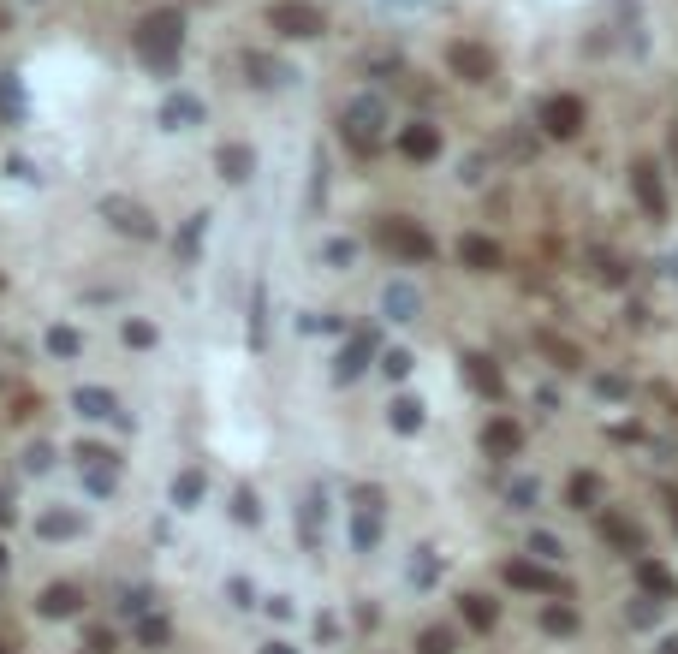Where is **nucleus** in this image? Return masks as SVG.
<instances>
[{
	"label": "nucleus",
	"instance_id": "473e14b6",
	"mask_svg": "<svg viewBox=\"0 0 678 654\" xmlns=\"http://www.w3.org/2000/svg\"><path fill=\"white\" fill-rule=\"evenodd\" d=\"M530 554H536V559H559L565 548H559L554 535H530Z\"/></svg>",
	"mask_w": 678,
	"mask_h": 654
},
{
	"label": "nucleus",
	"instance_id": "72a5a7b5",
	"mask_svg": "<svg viewBox=\"0 0 678 654\" xmlns=\"http://www.w3.org/2000/svg\"><path fill=\"white\" fill-rule=\"evenodd\" d=\"M233 512H239L244 524H256V494H250V488H239V494H233Z\"/></svg>",
	"mask_w": 678,
	"mask_h": 654
},
{
	"label": "nucleus",
	"instance_id": "ddd939ff",
	"mask_svg": "<svg viewBox=\"0 0 678 654\" xmlns=\"http://www.w3.org/2000/svg\"><path fill=\"white\" fill-rule=\"evenodd\" d=\"M107 215H114V226H120V232H138V238L155 232V226H149V215H143L138 202H120V197H114V202H107Z\"/></svg>",
	"mask_w": 678,
	"mask_h": 654
},
{
	"label": "nucleus",
	"instance_id": "4c0bfd02",
	"mask_svg": "<svg viewBox=\"0 0 678 654\" xmlns=\"http://www.w3.org/2000/svg\"><path fill=\"white\" fill-rule=\"evenodd\" d=\"M512 500H518V506H530V500H536V482H530V476H524V482H512Z\"/></svg>",
	"mask_w": 678,
	"mask_h": 654
},
{
	"label": "nucleus",
	"instance_id": "c9c22d12",
	"mask_svg": "<svg viewBox=\"0 0 678 654\" xmlns=\"http://www.w3.org/2000/svg\"><path fill=\"white\" fill-rule=\"evenodd\" d=\"M48 464H54L48 446H30V453H24V470H48Z\"/></svg>",
	"mask_w": 678,
	"mask_h": 654
},
{
	"label": "nucleus",
	"instance_id": "393cba45",
	"mask_svg": "<svg viewBox=\"0 0 678 654\" xmlns=\"http://www.w3.org/2000/svg\"><path fill=\"white\" fill-rule=\"evenodd\" d=\"M637 577H643V589H649V595H678V583H673L666 571H660L655 559H643V565H637Z\"/></svg>",
	"mask_w": 678,
	"mask_h": 654
},
{
	"label": "nucleus",
	"instance_id": "6e6552de",
	"mask_svg": "<svg viewBox=\"0 0 678 654\" xmlns=\"http://www.w3.org/2000/svg\"><path fill=\"white\" fill-rule=\"evenodd\" d=\"M161 119H167L173 131H191V125H202V101L179 90V96H167V101H161Z\"/></svg>",
	"mask_w": 678,
	"mask_h": 654
},
{
	"label": "nucleus",
	"instance_id": "2eb2a0df",
	"mask_svg": "<svg viewBox=\"0 0 678 654\" xmlns=\"http://www.w3.org/2000/svg\"><path fill=\"white\" fill-rule=\"evenodd\" d=\"M482 446H488V453H518L524 446V435H518V422H506V416H500V422H488V435H482Z\"/></svg>",
	"mask_w": 678,
	"mask_h": 654
},
{
	"label": "nucleus",
	"instance_id": "f257e3e1",
	"mask_svg": "<svg viewBox=\"0 0 678 654\" xmlns=\"http://www.w3.org/2000/svg\"><path fill=\"white\" fill-rule=\"evenodd\" d=\"M179 48H185V19L173 6H161V12H149V19L138 24V54L149 59L155 72H173V66H179Z\"/></svg>",
	"mask_w": 678,
	"mask_h": 654
},
{
	"label": "nucleus",
	"instance_id": "c756f323",
	"mask_svg": "<svg viewBox=\"0 0 678 654\" xmlns=\"http://www.w3.org/2000/svg\"><path fill=\"white\" fill-rule=\"evenodd\" d=\"M541 625H548V631H578V613H572V607H548V613H541Z\"/></svg>",
	"mask_w": 678,
	"mask_h": 654
},
{
	"label": "nucleus",
	"instance_id": "58836bf2",
	"mask_svg": "<svg viewBox=\"0 0 678 654\" xmlns=\"http://www.w3.org/2000/svg\"><path fill=\"white\" fill-rule=\"evenodd\" d=\"M262 654H292V649H286V642H268V649H262Z\"/></svg>",
	"mask_w": 678,
	"mask_h": 654
},
{
	"label": "nucleus",
	"instance_id": "f3484780",
	"mask_svg": "<svg viewBox=\"0 0 678 654\" xmlns=\"http://www.w3.org/2000/svg\"><path fill=\"white\" fill-rule=\"evenodd\" d=\"M250 167H256V155H250L244 143H226V149H220V173L226 178H250Z\"/></svg>",
	"mask_w": 678,
	"mask_h": 654
},
{
	"label": "nucleus",
	"instance_id": "5701e85b",
	"mask_svg": "<svg viewBox=\"0 0 678 654\" xmlns=\"http://www.w3.org/2000/svg\"><path fill=\"white\" fill-rule=\"evenodd\" d=\"M48 351H54V357H78L83 351V334H78V327H48Z\"/></svg>",
	"mask_w": 678,
	"mask_h": 654
},
{
	"label": "nucleus",
	"instance_id": "4468645a",
	"mask_svg": "<svg viewBox=\"0 0 678 654\" xmlns=\"http://www.w3.org/2000/svg\"><path fill=\"white\" fill-rule=\"evenodd\" d=\"M464 375L477 381V393L500 398V369H494V363H488V357H482V351H470V357H464Z\"/></svg>",
	"mask_w": 678,
	"mask_h": 654
},
{
	"label": "nucleus",
	"instance_id": "0eeeda50",
	"mask_svg": "<svg viewBox=\"0 0 678 654\" xmlns=\"http://www.w3.org/2000/svg\"><path fill=\"white\" fill-rule=\"evenodd\" d=\"M631 185H637V202H643V215H666V191H660V173H655V161H637L631 167Z\"/></svg>",
	"mask_w": 678,
	"mask_h": 654
},
{
	"label": "nucleus",
	"instance_id": "7ed1b4c3",
	"mask_svg": "<svg viewBox=\"0 0 678 654\" xmlns=\"http://www.w3.org/2000/svg\"><path fill=\"white\" fill-rule=\"evenodd\" d=\"M268 24H274L280 36H321L327 30V19H321V6H310V0H280L274 12H268Z\"/></svg>",
	"mask_w": 678,
	"mask_h": 654
},
{
	"label": "nucleus",
	"instance_id": "cd10ccee",
	"mask_svg": "<svg viewBox=\"0 0 678 654\" xmlns=\"http://www.w3.org/2000/svg\"><path fill=\"white\" fill-rule=\"evenodd\" d=\"M595 500H601V482L595 476H578V482H572V506L583 512V506H595Z\"/></svg>",
	"mask_w": 678,
	"mask_h": 654
},
{
	"label": "nucleus",
	"instance_id": "20e7f679",
	"mask_svg": "<svg viewBox=\"0 0 678 654\" xmlns=\"http://www.w3.org/2000/svg\"><path fill=\"white\" fill-rule=\"evenodd\" d=\"M381 244H387L393 256H405V262H429L435 256V238L422 232V226H411V220H381Z\"/></svg>",
	"mask_w": 678,
	"mask_h": 654
},
{
	"label": "nucleus",
	"instance_id": "412c9836",
	"mask_svg": "<svg viewBox=\"0 0 678 654\" xmlns=\"http://www.w3.org/2000/svg\"><path fill=\"white\" fill-rule=\"evenodd\" d=\"M506 583H518V589H559V577L536 571V565H506Z\"/></svg>",
	"mask_w": 678,
	"mask_h": 654
},
{
	"label": "nucleus",
	"instance_id": "9b49d317",
	"mask_svg": "<svg viewBox=\"0 0 678 654\" xmlns=\"http://www.w3.org/2000/svg\"><path fill=\"white\" fill-rule=\"evenodd\" d=\"M417 310H422V297H417V286H411V280L387 286V316H393V321H417Z\"/></svg>",
	"mask_w": 678,
	"mask_h": 654
},
{
	"label": "nucleus",
	"instance_id": "aec40b11",
	"mask_svg": "<svg viewBox=\"0 0 678 654\" xmlns=\"http://www.w3.org/2000/svg\"><path fill=\"white\" fill-rule=\"evenodd\" d=\"M321 506H327V494H321V488H310V494H304V548H316V530H321Z\"/></svg>",
	"mask_w": 678,
	"mask_h": 654
},
{
	"label": "nucleus",
	"instance_id": "1a4fd4ad",
	"mask_svg": "<svg viewBox=\"0 0 678 654\" xmlns=\"http://www.w3.org/2000/svg\"><path fill=\"white\" fill-rule=\"evenodd\" d=\"M375 506H381L375 494H363V500H358V524H351V541H358L363 554L375 548V535H381V512H375Z\"/></svg>",
	"mask_w": 678,
	"mask_h": 654
},
{
	"label": "nucleus",
	"instance_id": "c85d7f7f",
	"mask_svg": "<svg viewBox=\"0 0 678 654\" xmlns=\"http://www.w3.org/2000/svg\"><path fill=\"white\" fill-rule=\"evenodd\" d=\"M417 654H453V631H422Z\"/></svg>",
	"mask_w": 678,
	"mask_h": 654
},
{
	"label": "nucleus",
	"instance_id": "ea45409f",
	"mask_svg": "<svg viewBox=\"0 0 678 654\" xmlns=\"http://www.w3.org/2000/svg\"><path fill=\"white\" fill-rule=\"evenodd\" d=\"M0 517H12V506H6V494H0Z\"/></svg>",
	"mask_w": 678,
	"mask_h": 654
},
{
	"label": "nucleus",
	"instance_id": "2f4dec72",
	"mask_svg": "<svg viewBox=\"0 0 678 654\" xmlns=\"http://www.w3.org/2000/svg\"><path fill=\"white\" fill-rule=\"evenodd\" d=\"M125 345H155V327L149 321H125Z\"/></svg>",
	"mask_w": 678,
	"mask_h": 654
},
{
	"label": "nucleus",
	"instance_id": "f03ea898",
	"mask_svg": "<svg viewBox=\"0 0 678 654\" xmlns=\"http://www.w3.org/2000/svg\"><path fill=\"white\" fill-rule=\"evenodd\" d=\"M381 125H387V101L381 96H358L345 107V143H351V149H375Z\"/></svg>",
	"mask_w": 678,
	"mask_h": 654
},
{
	"label": "nucleus",
	"instance_id": "f8f14e48",
	"mask_svg": "<svg viewBox=\"0 0 678 654\" xmlns=\"http://www.w3.org/2000/svg\"><path fill=\"white\" fill-rule=\"evenodd\" d=\"M399 149H405L411 161H435V155H440V138H435V125H411V131L399 138Z\"/></svg>",
	"mask_w": 678,
	"mask_h": 654
},
{
	"label": "nucleus",
	"instance_id": "b1692460",
	"mask_svg": "<svg viewBox=\"0 0 678 654\" xmlns=\"http://www.w3.org/2000/svg\"><path fill=\"white\" fill-rule=\"evenodd\" d=\"M197 500H202V470L173 476V506H197Z\"/></svg>",
	"mask_w": 678,
	"mask_h": 654
},
{
	"label": "nucleus",
	"instance_id": "39448f33",
	"mask_svg": "<svg viewBox=\"0 0 678 654\" xmlns=\"http://www.w3.org/2000/svg\"><path fill=\"white\" fill-rule=\"evenodd\" d=\"M541 131H548V138H578L583 131V101L578 96H548L541 101Z\"/></svg>",
	"mask_w": 678,
	"mask_h": 654
},
{
	"label": "nucleus",
	"instance_id": "bb28decb",
	"mask_svg": "<svg viewBox=\"0 0 678 654\" xmlns=\"http://www.w3.org/2000/svg\"><path fill=\"white\" fill-rule=\"evenodd\" d=\"M464 613H470V625H477V631H488V625H494V601H488V595H470V601H464Z\"/></svg>",
	"mask_w": 678,
	"mask_h": 654
},
{
	"label": "nucleus",
	"instance_id": "9d476101",
	"mask_svg": "<svg viewBox=\"0 0 678 654\" xmlns=\"http://www.w3.org/2000/svg\"><path fill=\"white\" fill-rule=\"evenodd\" d=\"M459 256L470 262V268H482V274H494V268H500V244L470 232V238H459Z\"/></svg>",
	"mask_w": 678,
	"mask_h": 654
},
{
	"label": "nucleus",
	"instance_id": "e433bc0d",
	"mask_svg": "<svg viewBox=\"0 0 678 654\" xmlns=\"http://www.w3.org/2000/svg\"><path fill=\"white\" fill-rule=\"evenodd\" d=\"M387 375H411V351H387Z\"/></svg>",
	"mask_w": 678,
	"mask_h": 654
},
{
	"label": "nucleus",
	"instance_id": "423d86ee",
	"mask_svg": "<svg viewBox=\"0 0 678 654\" xmlns=\"http://www.w3.org/2000/svg\"><path fill=\"white\" fill-rule=\"evenodd\" d=\"M446 59H453V72H459V78H470V83H488V78H494V54H488L482 42H459Z\"/></svg>",
	"mask_w": 678,
	"mask_h": 654
},
{
	"label": "nucleus",
	"instance_id": "6ab92c4d",
	"mask_svg": "<svg viewBox=\"0 0 678 654\" xmlns=\"http://www.w3.org/2000/svg\"><path fill=\"white\" fill-rule=\"evenodd\" d=\"M78 411L101 422V416H114V411H120V405H114V393H101V387H78Z\"/></svg>",
	"mask_w": 678,
	"mask_h": 654
},
{
	"label": "nucleus",
	"instance_id": "4be33fe9",
	"mask_svg": "<svg viewBox=\"0 0 678 654\" xmlns=\"http://www.w3.org/2000/svg\"><path fill=\"white\" fill-rule=\"evenodd\" d=\"M78 530H83L78 512H48V517H36V535H78Z\"/></svg>",
	"mask_w": 678,
	"mask_h": 654
},
{
	"label": "nucleus",
	"instance_id": "a19ab883",
	"mask_svg": "<svg viewBox=\"0 0 678 654\" xmlns=\"http://www.w3.org/2000/svg\"><path fill=\"white\" fill-rule=\"evenodd\" d=\"M666 506H673V524H678V494H673V500H666Z\"/></svg>",
	"mask_w": 678,
	"mask_h": 654
},
{
	"label": "nucleus",
	"instance_id": "a211bd4d",
	"mask_svg": "<svg viewBox=\"0 0 678 654\" xmlns=\"http://www.w3.org/2000/svg\"><path fill=\"white\" fill-rule=\"evenodd\" d=\"M375 357V339H351V351L339 357V381H351V375H363V363Z\"/></svg>",
	"mask_w": 678,
	"mask_h": 654
},
{
	"label": "nucleus",
	"instance_id": "dca6fc26",
	"mask_svg": "<svg viewBox=\"0 0 678 654\" xmlns=\"http://www.w3.org/2000/svg\"><path fill=\"white\" fill-rule=\"evenodd\" d=\"M42 613H48V619H66V613H78V589H72V583H54V589L42 595Z\"/></svg>",
	"mask_w": 678,
	"mask_h": 654
},
{
	"label": "nucleus",
	"instance_id": "37998d69",
	"mask_svg": "<svg viewBox=\"0 0 678 654\" xmlns=\"http://www.w3.org/2000/svg\"><path fill=\"white\" fill-rule=\"evenodd\" d=\"M673 155H678V138H673Z\"/></svg>",
	"mask_w": 678,
	"mask_h": 654
},
{
	"label": "nucleus",
	"instance_id": "f704fd0d",
	"mask_svg": "<svg viewBox=\"0 0 678 654\" xmlns=\"http://www.w3.org/2000/svg\"><path fill=\"white\" fill-rule=\"evenodd\" d=\"M358 256V250H351V244H345V238H334V244H327V262H334V268H345V262Z\"/></svg>",
	"mask_w": 678,
	"mask_h": 654
},
{
	"label": "nucleus",
	"instance_id": "79ce46f5",
	"mask_svg": "<svg viewBox=\"0 0 678 654\" xmlns=\"http://www.w3.org/2000/svg\"><path fill=\"white\" fill-rule=\"evenodd\" d=\"M0 565H6V548H0Z\"/></svg>",
	"mask_w": 678,
	"mask_h": 654
},
{
	"label": "nucleus",
	"instance_id": "a878e982",
	"mask_svg": "<svg viewBox=\"0 0 678 654\" xmlns=\"http://www.w3.org/2000/svg\"><path fill=\"white\" fill-rule=\"evenodd\" d=\"M393 429H399V435L422 429V405H417V398H393Z\"/></svg>",
	"mask_w": 678,
	"mask_h": 654
},
{
	"label": "nucleus",
	"instance_id": "7c9ffc66",
	"mask_svg": "<svg viewBox=\"0 0 678 654\" xmlns=\"http://www.w3.org/2000/svg\"><path fill=\"white\" fill-rule=\"evenodd\" d=\"M607 535H613L619 548H643V541H637V530H631L625 517H607Z\"/></svg>",
	"mask_w": 678,
	"mask_h": 654
}]
</instances>
